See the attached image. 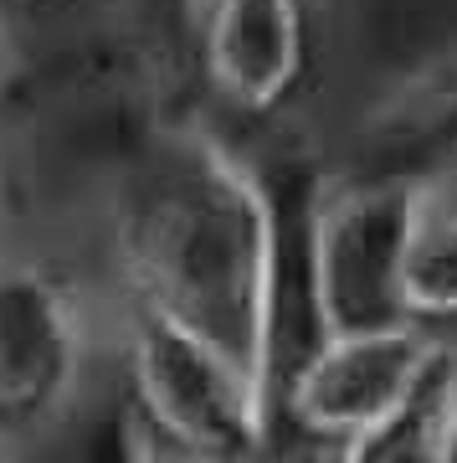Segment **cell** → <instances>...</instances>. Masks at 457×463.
<instances>
[{
  "label": "cell",
  "mask_w": 457,
  "mask_h": 463,
  "mask_svg": "<svg viewBox=\"0 0 457 463\" xmlns=\"http://www.w3.org/2000/svg\"><path fill=\"white\" fill-rule=\"evenodd\" d=\"M114 258L134 304L191 325L278 402V196L247 155L185 118L129 155Z\"/></svg>",
  "instance_id": "obj_1"
},
{
  "label": "cell",
  "mask_w": 457,
  "mask_h": 463,
  "mask_svg": "<svg viewBox=\"0 0 457 463\" xmlns=\"http://www.w3.org/2000/svg\"><path fill=\"white\" fill-rule=\"evenodd\" d=\"M437 463H457V376H452V392H447V417H442Z\"/></svg>",
  "instance_id": "obj_12"
},
{
  "label": "cell",
  "mask_w": 457,
  "mask_h": 463,
  "mask_svg": "<svg viewBox=\"0 0 457 463\" xmlns=\"http://www.w3.org/2000/svg\"><path fill=\"white\" fill-rule=\"evenodd\" d=\"M422 191L365 175H319L309 201V315L313 335L376 330L401 315V258ZM313 340V345H319Z\"/></svg>",
  "instance_id": "obj_4"
},
{
  "label": "cell",
  "mask_w": 457,
  "mask_h": 463,
  "mask_svg": "<svg viewBox=\"0 0 457 463\" xmlns=\"http://www.w3.org/2000/svg\"><path fill=\"white\" fill-rule=\"evenodd\" d=\"M267 463H324V458H313V453H288V448H283L278 458H267Z\"/></svg>",
  "instance_id": "obj_13"
},
{
  "label": "cell",
  "mask_w": 457,
  "mask_h": 463,
  "mask_svg": "<svg viewBox=\"0 0 457 463\" xmlns=\"http://www.w3.org/2000/svg\"><path fill=\"white\" fill-rule=\"evenodd\" d=\"M11 443H16V438H11V432L0 428V463H11Z\"/></svg>",
  "instance_id": "obj_14"
},
{
  "label": "cell",
  "mask_w": 457,
  "mask_h": 463,
  "mask_svg": "<svg viewBox=\"0 0 457 463\" xmlns=\"http://www.w3.org/2000/svg\"><path fill=\"white\" fill-rule=\"evenodd\" d=\"M350 175L437 191L457 181V52L406 72L359 118L350 139Z\"/></svg>",
  "instance_id": "obj_8"
},
{
  "label": "cell",
  "mask_w": 457,
  "mask_h": 463,
  "mask_svg": "<svg viewBox=\"0 0 457 463\" xmlns=\"http://www.w3.org/2000/svg\"><path fill=\"white\" fill-rule=\"evenodd\" d=\"M457 361L452 371L422 392V397L401 407L396 417H386L380 428H365L359 438L329 448L324 463H437V443H442V417H447V392H452Z\"/></svg>",
  "instance_id": "obj_9"
},
{
  "label": "cell",
  "mask_w": 457,
  "mask_h": 463,
  "mask_svg": "<svg viewBox=\"0 0 457 463\" xmlns=\"http://www.w3.org/2000/svg\"><path fill=\"white\" fill-rule=\"evenodd\" d=\"M124 371L129 412L170 443L216 463H267L283 453L273 392L206 335L134 298L124 319Z\"/></svg>",
  "instance_id": "obj_2"
},
{
  "label": "cell",
  "mask_w": 457,
  "mask_h": 463,
  "mask_svg": "<svg viewBox=\"0 0 457 463\" xmlns=\"http://www.w3.org/2000/svg\"><path fill=\"white\" fill-rule=\"evenodd\" d=\"M180 99V52L149 26L93 32L42 72V109L67 129L129 134L145 149L154 134L185 124L170 114Z\"/></svg>",
  "instance_id": "obj_6"
},
{
  "label": "cell",
  "mask_w": 457,
  "mask_h": 463,
  "mask_svg": "<svg viewBox=\"0 0 457 463\" xmlns=\"http://www.w3.org/2000/svg\"><path fill=\"white\" fill-rule=\"evenodd\" d=\"M88 371V309L42 258H0V428L32 438L62 422Z\"/></svg>",
  "instance_id": "obj_5"
},
{
  "label": "cell",
  "mask_w": 457,
  "mask_h": 463,
  "mask_svg": "<svg viewBox=\"0 0 457 463\" xmlns=\"http://www.w3.org/2000/svg\"><path fill=\"white\" fill-rule=\"evenodd\" d=\"M21 88H26V67H21V57H16L11 21H5V11H0V124H5V114L21 103Z\"/></svg>",
  "instance_id": "obj_11"
},
{
  "label": "cell",
  "mask_w": 457,
  "mask_h": 463,
  "mask_svg": "<svg viewBox=\"0 0 457 463\" xmlns=\"http://www.w3.org/2000/svg\"><path fill=\"white\" fill-rule=\"evenodd\" d=\"M118 463H216V458H201L191 448L160 438L145 417H134L124 407V417H118Z\"/></svg>",
  "instance_id": "obj_10"
},
{
  "label": "cell",
  "mask_w": 457,
  "mask_h": 463,
  "mask_svg": "<svg viewBox=\"0 0 457 463\" xmlns=\"http://www.w3.org/2000/svg\"><path fill=\"white\" fill-rule=\"evenodd\" d=\"M201 88L237 118L283 114L313 62V0H191Z\"/></svg>",
  "instance_id": "obj_7"
},
{
  "label": "cell",
  "mask_w": 457,
  "mask_h": 463,
  "mask_svg": "<svg viewBox=\"0 0 457 463\" xmlns=\"http://www.w3.org/2000/svg\"><path fill=\"white\" fill-rule=\"evenodd\" d=\"M452 361V340L411 319L324 335L278 376V428L329 453L432 392Z\"/></svg>",
  "instance_id": "obj_3"
}]
</instances>
